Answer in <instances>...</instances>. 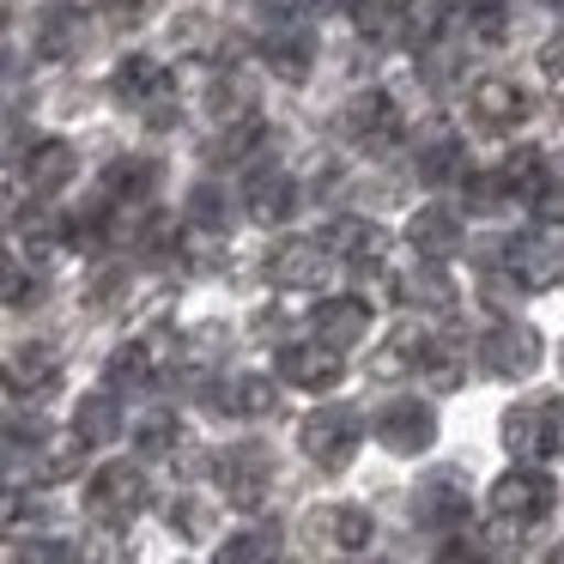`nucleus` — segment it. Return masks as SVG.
Masks as SVG:
<instances>
[{
	"instance_id": "26",
	"label": "nucleus",
	"mask_w": 564,
	"mask_h": 564,
	"mask_svg": "<svg viewBox=\"0 0 564 564\" xmlns=\"http://www.w3.org/2000/svg\"><path fill=\"white\" fill-rule=\"evenodd\" d=\"M74 50H79V13L74 7H50L37 19V55L43 62H67Z\"/></svg>"
},
{
	"instance_id": "4",
	"label": "nucleus",
	"mask_w": 564,
	"mask_h": 564,
	"mask_svg": "<svg viewBox=\"0 0 564 564\" xmlns=\"http://www.w3.org/2000/svg\"><path fill=\"white\" fill-rule=\"evenodd\" d=\"M213 479H219L225 503L261 510L268 491H273V455L261 449V443H231V449H219V462H213Z\"/></svg>"
},
{
	"instance_id": "7",
	"label": "nucleus",
	"mask_w": 564,
	"mask_h": 564,
	"mask_svg": "<svg viewBox=\"0 0 564 564\" xmlns=\"http://www.w3.org/2000/svg\"><path fill=\"white\" fill-rule=\"evenodd\" d=\"M370 431H377V443L389 455H419V449L437 443V413H431L425 401H389Z\"/></svg>"
},
{
	"instance_id": "10",
	"label": "nucleus",
	"mask_w": 564,
	"mask_h": 564,
	"mask_svg": "<svg viewBox=\"0 0 564 564\" xmlns=\"http://www.w3.org/2000/svg\"><path fill=\"white\" fill-rule=\"evenodd\" d=\"M322 249L340 261H352V268H382V256H389V231H382L377 219H334L328 237H322Z\"/></svg>"
},
{
	"instance_id": "13",
	"label": "nucleus",
	"mask_w": 564,
	"mask_h": 564,
	"mask_svg": "<svg viewBox=\"0 0 564 564\" xmlns=\"http://www.w3.org/2000/svg\"><path fill=\"white\" fill-rule=\"evenodd\" d=\"M406 243H413L419 261H449L462 249V219L449 207H419L406 219Z\"/></svg>"
},
{
	"instance_id": "28",
	"label": "nucleus",
	"mask_w": 564,
	"mask_h": 564,
	"mask_svg": "<svg viewBox=\"0 0 564 564\" xmlns=\"http://www.w3.org/2000/svg\"><path fill=\"white\" fill-rule=\"evenodd\" d=\"M273 401H280V394H273L268 377H231V382L219 389V406H225V413H237V419L273 413Z\"/></svg>"
},
{
	"instance_id": "25",
	"label": "nucleus",
	"mask_w": 564,
	"mask_h": 564,
	"mask_svg": "<svg viewBox=\"0 0 564 564\" xmlns=\"http://www.w3.org/2000/svg\"><path fill=\"white\" fill-rule=\"evenodd\" d=\"M55 377H62V358H55L50 346H19L13 365H7V389H25V394L50 389Z\"/></svg>"
},
{
	"instance_id": "14",
	"label": "nucleus",
	"mask_w": 564,
	"mask_h": 564,
	"mask_svg": "<svg viewBox=\"0 0 564 564\" xmlns=\"http://www.w3.org/2000/svg\"><path fill=\"white\" fill-rule=\"evenodd\" d=\"M370 334V304L365 297H322L316 304V340L334 346V352H346V346H358Z\"/></svg>"
},
{
	"instance_id": "41",
	"label": "nucleus",
	"mask_w": 564,
	"mask_h": 564,
	"mask_svg": "<svg viewBox=\"0 0 564 564\" xmlns=\"http://www.w3.org/2000/svg\"><path fill=\"white\" fill-rule=\"evenodd\" d=\"M31 516H37V503H31V491H19V486H0V534H13V528H25Z\"/></svg>"
},
{
	"instance_id": "22",
	"label": "nucleus",
	"mask_w": 564,
	"mask_h": 564,
	"mask_svg": "<svg viewBox=\"0 0 564 564\" xmlns=\"http://www.w3.org/2000/svg\"><path fill=\"white\" fill-rule=\"evenodd\" d=\"M110 86H116V98H122V104H159L164 91H171V74H164L152 55H128V62L116 67Z\"/></svg>"
},
{
	"instance_id": "32",
	"label": "nucleus",
	"mask_w": 564,
	"mask_h": 564,
	"mask_svg": "<svg viewBox=\"0 0 564 564\" xmlns=\"http://www.w3.org/2000/svg\"><path fill=\"white\" fill-rule=\"evenodd\" d=\"M207 116H213L219 128L249 122V116H256V91H249L243 79H219V86H213V98H207Z\"/></svg>"
},
{
	"instance_id": "48",
	"label": "nucleus",
	"mask_w": 564,
	"mask_h": 564,
	"mask_svg": "<svg viewBox=\"0 0 564 564\" xmlns=\"http://www.w3.org/2000/svg\"><path fill=\"white\" fill-rule=\"evenodd\" d=\"M546 564H564V540H558V546H552V552H546Z\"/></svg>"
},
{
	"instance_id": "23",
	"label": "nucleus",
	"mask_w": 564,
	"mask_h": 564,
	"mask_svg": "<svg viewBox=\"0 0 564 564\" xmlns=\"http://www.w3.org/2000/svg\"><path fill=\"white\" fill-rule=\"evenodd\" d=\"M116 431H122V406H116L110 389L86 394V401L74 406V443H86V449H98V443H110Z\"/></svg>"
},
{
	"instance_id": "44",
	"label": "nucleus",
	"mask_w": 564,
	"mask_h": 564,
	"mask_svg": "<svg viewBox=\"0 0 564 564\" xmlns=\"http://www.w3.org/2000/svg\"><path fill=\"white\" fill-rule=\"evenodd\" d=\"M431 564H486V552H479L474 540H449V546H443Z\"/></svg>"
},
{
	"instance_id": "20",
	"label": "nucleus",
	"mask_w": 564,
	"mask_h": 564,
	"mask_svg": "<svg viewBox=\"0 0 564 564\" xmlns=\"http://www.w3.org/2000/svg\"><path fill=\"white\" fill-rule=\"evenodd\" d=\"M316 534L340 552H365L370 534H377V522H370L365 503H328V510H316Z\"/></svg>"
},
{
	"instance_id": "34",
	"label": "nucleus",
	"mask_w": 564,
	"mask_h": 564,
	"mask_svg": "<svg viewBox=\"0 0 564 564\" xmlns=\"http://www.w3.org/2000/svg\"><path fill=\"white\" fill-rule=\"evenodd\" d=\"M152 176H159V164L147 159H128V164H110V176H104V188H110V200H140L152 188Z\"/></svg>"
},
{
	"instance_id": "19",
	"label": "nucleus",
	"mask_w": 564,
	"mask_h": 564,
	"mask_svg": "<svg viewBox=\"0 0 564 564\" xmlns=\"http://www.w3.org/2000/svg\"><path fill=\"white\" fill-rule=\"evenodd\" d=\"M467 104H474V116L486 128H516L528 116V91L516 86V79H479V86L467 91Z\"/></svg>"
},
{
	"instance_id": "29",
	"label": "nucleus",
	"mask_w": 564,
	"mask_h": 564,
	"mask_svg": "<svg viewBox=\"0 0 564 564\" xmlns=\"http://www.w3.org/2000/svg\"><path fill=\"white\" fill-rule=\"evenodd\" d=\"M462 159H467V152H462V140H449V134H437V140H419V159H413V164H419V183L443 188L455 171H462Z\"/></svg>"
},
{
	"instance_id": "16",
	"label": "nucleus",
	"mask_w": 564,
	"mask_h": 564,
	"mask_svg": "<svg viewBox=\"0 0 564 564\" xmlns=\"http://www.w3.org/2000/svg\"><path fill=\"white\" fill-rule=\"evenodd\" d=\"M328 249H322V237H292V243L273 249L268 273L273 285H322V273H328Z\"/></svg>"
},
{
	"instance_id": "43",
	"label": "nucleus",
	"mask_w": 564,
	"mask_h": 564,
	"mask_svg": "<svg viewBox=\"0 0 564 564\" xmlns=\"http://www.w3.org/2000/svg\"><path fill=\"white\" fill-rule=\"evenodd\" d=\"M171 522L183 528L188 540H200V534H207V528H213V510H207V503H195V498H183V503H176V510H171Z\"/></svg>"
},
{
	"instance_id": "17",
	"label": "nucleus",
	"mask_w": 564,
	"mask_h": 564,
	"mask_svg": "<svg viewBox=\"0 0 564 564\" xmlns=\"http://www.w3.org/2000/svg\"><path fill=\"white\" fill-rule=\"evenodd\" d=\"M510 280L522 285V292H546V285L564 280V249L540 243V237H522V243H510Z\"/></svg>"
},
{
	"instance_id": "24",
	"label": "nucleus",
	"mask_w": 564,
	"mask_h": 564,
	"mask_svg": "<svg viewBox=\"0 0 564 564\" xmlns=\"http://www.w3.org/2000/svg\"><path fill=\"white\" fill-rule=\"evenodd\" d=\"M455 19H462L467 43H479V50L503 43V31H510V7L503 0H455Z\"/></svg>"
},
{
	"instance_id": "45",
	"label": "nucleus",
	"mask_w": 564,
	"mask_h": 564,
	"mask_svg": "<svg viewBox=\"0 0 564 564\" xmlns=\"http://www.w3.org/2000/svg\"><path fill=\"white\" fill-rule=\"evenodd\" d=\"M104 7H116L122 19H147L152 7H159V0H104Z\"/></svg>"
},
{
	"instance_id": "1",
	"label": "nucleus",
	"mask_w": 564,
	"mask_h": 564,
	"mask_svg": "<svg viewBox=\"0 0 564 564\" xmlns=\"http://www.w3.org/2000/svg\"><path fill=\"white\" fill-rule=\"evenodd\" d=\"M297 443H304V455L316 467H328V474H340L346 462L358 455V443H365V419H358V406H316V413L297 425Z\"/></svg>"
},
{
	"instance_id": "51",
	"label": "nucleus",
	"mask_w": 564,
	"mask_h": 564,
	"mask_svg": "<svg viewBox=\"0 0 564 564\" xmlns=\"http://www.w3.org/2000/svg\"><path fill=\"white\" fill-rule=\"evenodd\" d=\"M558 116H564V91H558Z\"/></svg>"
},
{
	"instance_id": "42",
	"label": "nucleus",
	"mask_w": 564,
	"mask_h": 564,
	"mask_svg": "<svg viewBox=\"0 0 564 564\" xmlns=\"http://www.w3.org/2000/svg\"><path fill=\"white\" fill-rule=\"evenodd\" d=\"M528 200H534L540 225H564V183H546V176H540V183L528 188Z\"/></svg>"
},
{
	"instance_id": "52",
	"label": "nucleus",
	"mask_w": 564,
	"mask_h": 564,
	"mask_svg": "<svg viewBox=\"0 0 564 564\" xmlns=\"http://www.w3.org/2000/svg\"><path fill=\"white\" fill-rule=\"evenodd\" d=\"M546 7H564V0H546Z\"/></svg>"
},
{
	"instance_id": "40",
	"label": "nucleus",
	"mask_w": 564,
	"mask_h": 564,
	"mask_svg": "<svg viewBox=\"0 0 564 564\" xmlns=\"http://www.w3.org/2000/svg\"><path fill=\"white\" fill-rule=\"evenodd\" d=\"M503 183H510V195H528V188L540 183V152L534 147H522V152H510V159H503Z\"/></svg>"
},
{
	"instance_id": "47",
	"label": "nucleus",
	"mask_w": 564,
	"mask_h": 564,
	"mask_svg": "<svg viewBox=\"0 0 564 564\" xmlns=\"http://www.w3.org/2000/svg\"><path fill=\"white\" fill-rule=\"evenodd\" d=\"M13 280V268H7V243H0V285Z\"/></svg>"
},
{
	"instance_id": "49",
	"label": "nucleus",
	"mask_w": 564,
	"mask_h": 564,
	"mask_svg": "<svg viewBox=\"0 0 564 564\" xmlns=\"http://www.w3.org/2000/svg\"><path fill=\"white\" fill-rule=\"evenodd\" d=\"M62 7H74V13H79V7H104V0H62Z\"/></svg>"
},
{
	"instance_id": "38",
	"label": "nucleus",
	"mask_w": 564,
	"mask_h": 564,
	"mask_svg": "<svg viewBox=\"0 0 564 564\" xmlns=\"http://www.w3.org/2000/svg\"><path fill=\"white\" fill-rule=\"evenodd\" d=\"M13 564H79V552L67 540H19Z\"/></svg>"
},
{
	"instance_id": "35",
	"label": "nucleus",
	"mask_w": 564,
	"mask_h": 564,
	"mask_svg": "<svg viewBox=\"0 0 564 564\" xmlns=\"http://www.w3.org/2000/svg\"><path fill=\"white\" fill-rule=\"evenodd\" d=\"M79 564H134V546H128V540L116 534V528H104V522H98V534H91L86 546H79Z\"/></svg>"
},
{
	"instance_id": "30",
	"label": "nucleus",
	"mask_w": 564,
	"mask_h": 564,
	"mask_svg": "<svg viewBox=\"0 0 564 564\" xmlns=\"http://www.w3.org/2000/svg\"><path fill=\"white\" fill-rule=\"evenodd\" d=\"M261 55H268V67L280 79H304L310 74V43H304V31H292V25L273 31V37L261 43Z\"/></svg>"
},
{
	"instance_id": "37",
	"label": "nucleus",
	"mask_w": 564,
	"mask_h": 564,
	"mask_svg": "<svg viewBox=\"0 0 564 564\" xmlns=\"http://www.w3.org/2000/svg\"><path fill=\"white\" fill-rule=\"evenodd\" d=\"M503 200H510V183L498 171L467 176V213H503Z\"/></svg>"
},
{
	"instance_id": "36",
	"label": "nucleus",
	"mask_w": 564,
	"mask_h": 564,
	"mask_svg": "<svg viewBox=\"0 0 564 564\" xmlns=\"http://www.w3.org/2000/svg\"><path fill=\"white\" fill-rule=\"evenodd\" d=\"M176 437H183V431H176V413H147V419L134 425V443H140L147 455H171Z\"/></svg>"
},
{
	"instance_id": "11",
	"label": "nucleus",
	"mask_w": 564,
	"mask_h": 564,
	"mask_svg": "<svg viewBox=\"0 0 564 564\" xmlns=\"http://www.w3.org/2000/svg\"><path fill=\"white\" fill-rule=\"evenodd\" d=\"M346 134H352L358 147H389V140L401 134V110H394L389 91H358V98L346 104Z\"/></svg>"
},
{
	"instance_id": "39",
	"label": "nucleus",
	"mask_w": 564,
	"mask_h": 564,
	"mask_svg": "<svg viewBox=\"0 0 564 564\" xmlns=\"http://www.w3.org/2000/svg\"><path fill=\"white\" fill-rule=\"evenodd\" d=\"M188 219H195L200 231H225V195L213 183H200L195 195H188Z\"/></svg>"
},
{
	"instance_id": "2",
	"label": "nucleus",
	"mask_w": 564,
	"mask_h": 564,
	"mask_svg": "<svg viewBox=\"0 0 564 564\" xmlns=\"http://www.w3.org/2000/svg\"><path fill=\"white\" fill-rule=\"evenodd\" d=\"M147 498H152V486L134 462H110L86 479V510H91V522H104V528L134 522V516L147 510Z\"/></svg>"
},
{
	"instance_id": "50",
	"label": "nucleus",
	"mask_w": 564,
	"mask_h": 564,
	"mask_svg": "<svg viewBox=\"0 0 564 564\" xmlns=\"http://www.w3.org/2000/svg\"><path fill=\"white\" fill-rule=\"evenodd\" d=\"M0 394H7V365H0Z\"/></svg>"
},
{
	"instance_id": "31",
	"label": "nucleus",
	"mask_w": 564,
	"mask_h": 564,
	"mask_svg": "<svg viewBox=\"0 0 564 564\" xmlns=\"http://www.w3.org/2000/svg\"><path fill=\"white\" fill-rule=\"evenodd\" d=\"M104 382H110V389H140V382H152V346L147 340L116 346L110 365H104Z\"/></svg>"
},
{
	"instance_id": "8",
	"label": "nucleus",
	"mask_w": 564,
	"mask_h": 564,
	"mask_svg": "<svg viewBox=\"0 0 564 564\" xmlns=\"http://www.w3.org/2000/svg\"><path fill=\"white\" fill-rule=\"evenodd\" d=\"M340 370H346L340 352L322 346V340H297L280 352V377L292 382V389H310V394H328L334 382H340Z\"/></svg>"
},
{
	"instance_id": "3",
	"label": "nucleus",
	"mask_w": 564,
	"mask_h": 564,
	"mask_svg": "<svg viewBox=\"0 0 564 564\" xmlns=\"http://www.w3.org/2000/svg\"><path fill=\"white\" fill-rule=\"evenodd\" d=\"M503 443L516 462H552L564 449V406L558 401H516L503 413Z\"/></svg>"
},
{
	"instance_id": "46",
	"label": "nucleus",
	"mask_w": 564,
	"mask_h": 564,
	"mask_svg": "<svg viewBox=\"0 0 564 564\" xmlns=\"http://www.w3.org/2000/svg\"><path fill=\"white\" fill-rule=\"evenodd\" d=\"M540 67H546V74H564V37H552L546 50H540Z\"/></svg>"
},
{
	"instance_id": "18",
	"label": "nucleus",
	"mask_w": 564,
	"mask_h": 564,
	"mask_svg": "<svg viewBox=\"0 0 564 564\" xmlns=\"http://www.w3.org/2000/svg\"><path fill=\"white\" fill-rule=\"evenodd\" d=\"M243 207H249L256 225H285L297 213V183L285 171H256L249 188H243Z\"/></svg>"
},
{
	"instance_id": "21",
	"label": "nucleus",
	"mask_w": 564,
	"mask_h": 564,
	"mask_svg": "<svg viewBox=\"0 0 564 564\" xmlns=\"http://www.w3.org/2000/svg\"><path fill=\"white\" fill-rule=\"evenodd\" d=\"M394 297H401V304H419V310H437V316L455 310V285H449V273H443L437 261H419V268L394 285Z\"/></svg>"
},
{
	"instance_id": "9",
	"label": "nucleus",
	"mask_w": 564,
	"mask_h": 564,
	"mask_svg": "<svg viewBox=\"0 0 564 564\" xmlns=\"http://www.w3.org/2000/svg\"><path fill=\"white\" fill-rule=\"evenodd\" d=\"M425 358H431V334L419 328V322H401V328H394L389 340L370 352V377H382V382L419 377V370H425Z\"/></svg>"
},
{
	"instance_id": "27",
	"label": "nucleus",
	"mask_w": 564,
	"mask_h": 564,
	"mask_svg": "<svg viewBox=\"0 0 564 564\" xmlns=\"http://www.w3.org/2000/svg\"><path fill=\"white\" fill-rule=\"evenodd\" d=\"M273 552H280V528H243V534H231L219 552H213V564H273Z\"/></svg>"
},
{
	"instance_id": "6",
	"label": "nucleus",
	"mask_w": 564,
	"mask_h": 564,
	"mask_svg": "<svg viewBox=\"0 0 564 564\" xmlns=\"http://www.w3.org/2000/svg\"><path fill=\"white\" fill-rule=\"evenodd\" d=\"M479 358H486L491 377L522 382V377H534V370H540V334L528 328V322H498V328L479 340Z\"/></svg>"
},
{
	"instance_id": "15",
	"label": "nucleus",
	"mask_w": 564,
	"mask_h": 564,
	"mask_svg": "<svg viewBox=\"0 0 564 564\" xmlns=\"http://www.w3.org/2000/svg\"><path fill=\"white\" fill-rule=\"evenodd\" d=\"M79 171V152L67 147V140H31L25 152V188L31 195H55V188H67Z\"/></svg>"
},
{
	"instance_id": "5",
	"label": "nucleus",
	"mask_w": 564,
	"mask_h": 564,
	"mask_svg": "<svg viewBox=\"0 0 564 564\" xmlns=\"http://www.w3.org/2000/svg\"><path fill=\"white\" fill-rule=\"evenodd\" d=\"M552 498H558V486H552V479L540 474L534 462H522V467H510V474H503L498 486H491V516L528 534V528H534L540 516L552 510Z\"/></svg>"
},
{
	"instance_id": "12",
	"label": "nucleus",
	"mask_w": 564,
	"mask_h": 564,
	"mask_svg": "<svg viewBox=\"0 0 564 564\" xmlns=\"http://www.w3.org/2000/svg\"><path fill=\"white\" fill-rule=\"evenodd\" d=\"M413 516L419 528H462L467 522V486L462 474H431L413 498Z\"/></svg>"
},
{
	"instance_id": "33",
	"label": "nucleus",
	"mask_w": 564,
	"mask_h": 564,
	"mask_svg": "<svg viewBox=\"0 0 564 564\" xmlns=\"http://www.w3.org/2000/svg\"><path fill=\"white\" fill-rule=\"evenodd\" d=\"M261 134H268V128H261V116L231 122V128H219V140L207 147V159H213V164H237V159H249V152L261 147Z\"/></svg>"
}]
</instances>
